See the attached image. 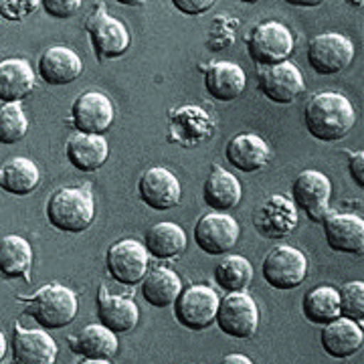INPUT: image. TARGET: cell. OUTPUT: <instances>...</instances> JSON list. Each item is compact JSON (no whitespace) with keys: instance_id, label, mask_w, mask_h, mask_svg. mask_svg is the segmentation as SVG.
Returning a JSON list of instances; mask_svg holds the SVG:
<instances>
[{"instance_id":"6da1fadb","label":"cell","mask_w":364,"mask_h":364,"mask_svg":"<svg viewBox=\"0 0 364 364\" xmlns=\"http://www.w3.org/2000/svg\"><path fill=\"white\" fill-rule=\"evenodd\" d=\"M304 122L310 136L320 142H338L356 124V109L338 91L316 93L306 105Z\"/></svg>"},{"instance_id":"7a4b0ae2","label":"cell","mask_w":364,"mask_h":364,"mask_svg":"<svg viewBox=\"0 0 364 364\" xmlns=\"http://www.w3.org/2000/svg\"><path fill=\"white\" fill-rule=\"evenodd\" d=\"M45 215L53 229L61 233H83L95 219V200L87 188L61 186L47 198Z\"/></svg>"},{"instance_id":"3957f363","label":"cell","mask_w":364,"mask_h":364,"mask_svg":"<svg viewBox=\"0 0 364 364\" xmlns=\"http://www.w3.org/2000/svg\"><path fill=\"white\" fill-rule=\"evenodd\" d=\"M26 304V314L43 330H61L69 326L79 310L75 291L61 284H47L37 289L31 298H21Z\"/></svg>"},{"instance_id":"277c9868","label":"cell","mask_w":364,"mask_h":364,"mask_svg":"<svg viewBox=\"0 0 364 364\" xmlns=\"http://www.w3.org/2000/svg\"><path fill=\"white\" fill-rule=\"evenodd\" d=\"M296 47L294 33L277 21L257 25L247 39V53L255 65L272 67L289 61Z\"/></svg>"},{"instance_id":"5b68a950","label":"cell","mask_w":364,"mask_h":364,"mask_svg":"<svg viewBox=\"0 0 364 364\" xmlns=\"http://www.w3.org/2000/svg\"><path fill=\"white\" fill-rule=\"evenodd\" d=\"M85 31L90 35L93 53L100 61L117 59L130 49L132 35L128 26L116 16L107 14L104 4H100L85 21Z\"/></svg>"},{"instance_id":"8992f818","label":"cell","mask_w":364,"mask_h":364,"mask_svg":"<svg viewBox=\"0 0 364 364\" xmlns=\"http://www.w3.org/2000/svg\"><path fill=\"white\" fill-rule=\"evenodd\" d=\"M308 257L304 251L291 245H277L273 247L261 265L263 279L275 289H296L308 277Z\"/></svg>"},{"instance_id":"52a82bcc","label":"cell","mask_w":364,"mask_h":364,"mask_svg":"<svg viewBox=\"0 0 364 364\" xmlns=\"http://www.w3.org/2000/svg\"><path fill=\"white\" fill-rule=\"evenodd\" d=\"M215 322L227 336L247 340L259 328V306L247 291L227 294L219 301V312Z\"/></svg>"},{"instance_id":"ba28073f","label":"cell","mask_w":364,"mask_h":364,"mask_svg":"<svg viewBox=\"0 0 364 364\" xmlns=\"http://www.w3.org/2000/svg\"><path fill=\"white\" fill-rule=\"evenodd\" d=\"M219 294L210 286L196 284L184 289L178 299L174 301V316L178 324L186 330L200 332L215 324V318L219 312Z\"/></svg>"},{"instance_id":"9c48e42d","label":"cell","mask_w":364,"mask_h":364,"mask_svg":"<svg viewBox=\"0 0 364 364\" xmlns=\"http://www.w3.org/2000/svg\"><path fill=\"white\" fill-rule=\"evenodd\" d=\"M105 267L109 277L122 286H136L150 267V255L144 243L136 239H122L105 253Z\"/></svg>"},{"instance_id":"30bf717a","label":"cell","mask_w":364,"mask_h":364,"mask_svg":"<svg viewBox=\"0 0 364 364\" xmlns=\"http://www.w3.org/2000/svg\"><path fill=\"white\" fill-rule=\"evenodd\" d=\"M354 43L340 33L316 35L308 45V63L318 75H336L354 61Z\"/></svg>"},{"instance_id":"8fae6325","label":"cell","mask_w":364,"mask_h":364,"mask_svg":"<svg viewBox=\"0 0 364 364\" xmlns=\"http://www.w3.org/2000/svg\"><path fill=\"white\" fill-rule=\"evenodd\" d=\"M291 198L296 208H301L308 219L322 223L330 208L332 182L320 170H301L291 184Z\"/></svg>"},{"instance_id":"7c38bea8","label":"cell","mask_w":364,"mask_h":364,"mask_svg":"<svg viewBox=\"0 0 364 364\" xmlns=\"http://www.w3.org/2000/svg\"><path fill=\"white\" fill-rule=\"evenodd\" d=\"M239 223L227 213L210 210L195 225V243L207 255H227L239 241Z\"/></svg>"},{"instance_id":"4fadbf2b","label":"cell","mask_w":364,"mask_h":364,"mask_svg":"<svg viewBox=\"0 0 364 364\" xmlns=\"http://www.w3.org/2000/svg\"><path fill=\"white\" fill-rule=\"evenodd\" d=\"M116 109L102 91H85L71 104V124L81 134L104 136L114 126Z\"/></svg>"},{"instance_id":"5bb4252c","label":"cell","mask_w":364,"mask_h":364,"mask_svg":"<svg viewBox=\"0 0 364 364\" xmlns=\"http://www.w3.org/2000/svg\"><path fill=\"white\" fill-rule=\"evenodd\" d=\"M253 227L263 239H284L298 229V208L284 195L267 196L253 213Z\"/></svg>"},{"instance_id":"9a60e30c","label":"cell","mask_w":364,"mask_h":364,"mask_svg":"<svg viewBox=\"0 0 364 364\" xmlns=\"http://www.w3.org/2000/svg\"><path fill=\"white\" fill-rule=\"evenodd\" d=\"M215 134V122L198 105H181L170 112L168 138L170 142L184 148H195L205 144Z\"/></svg>"},{"instance_id":"2e32d148","label":"cell","mask_w":364,"mask_h":364,"mask_svg":"<svg viewBox=\"0 0 364 364\" xmlns=\"http://www.w3.org/2000/svg\"><path fill=\"white\" fill-rule=\"evenodd\" d=\"M259 91L273 104L287 105L296 102L306 91V81L299 67L291 61H284L272 67H263L257 79Z\"/></svg>"},{"instance_id":"e0dca14e","label":"cell","mask_w":364,"mask_h":364,"mask_svg":"<svg viewBox=\"0 0 364 364\" xmlns=\"http://www.w3.org/2000/svg\"><path fill=\"white\" fill-rule=\"evenodd\" d=\"M11 352L13 364H55L59 348L47 330L23 328L16 324L13 330Z\"/></svg>"},{"instance_id":"ac0fdd59","label":"cell","mask_w":364,"mask_h":364,"mask_svg":"<svg viewBox=\"0 0 364 364\" xmlns=\"http://www.w3.org/2000/svg\"><path fill=\"white\" fill-rule=\"evenodd\" d=\"M138 195L154 210H170L181 205L182 188L178 178L168 168L154 166L140 176Z\"/></svg>"},{"instance_id":"d6986e66","label":"cell","mask_w":364,"mask_h":364,"mask_svg":"<svg viewBox=\"0 0 364 364\" xmlns=\"http://www.w3.org/2000/svg\"><path fill=\"white\" fill-rule=\"evenodd\" d=\"M37 73L47 85H69L83 75V61L73 49L65 45H55L43 51L37 63Z\"/></svg>"},{"instance_id":"ffe728a7","label":"cell","mask_w":364,"mask_h":364,"mask_svg":"<svg viewBox=\"0 0 364 364\" xmlns=\"http://www.w3.org/2000/svg\"><path fill=\"white\" fill-rule=\"evenodd\" d=\"M324 237L328 247L338 253H356L364 249L363 217L352 213H332L324 217Z\"/></svg>"},{"instance_id":"44dd1931","label":"cell","mask_w":364,"mask_h":364,"mask_svg":"<svg viewBox=\"0 0 364 364\" xmlns=\"http://www.w3.org/2000/svg\"><path fill=\"white\" fill-rule=\"evenodd\" d=\"M97 316L100 324L114 334H128L138 326L140 310L130 296L109 294L107 287L102 286L97 294Z\"/></svg>"},{"instance_id":"7402d4cb","label":"cell","mask_w":364,"mask_h":364,"mask_svg":"<svg viewBox=\"0 0 364 364\" xmlns=\"http://www.w3.org/2000/svg\"><path fill=\"white\" fill-rule=\"evenodd\" d=\"M37 83L33 65L23 57L0 59V104H21Z\"/></svg>"},{"instance_id":"603a6c76","label":"cell","mask_w":364,"mask_h":364,"mask_svg":"<svg viewBox=\"0 0 364 364\" xmlns=\"http://www.w3.org/2000/svg\"><path fill=\"white\" fill-rule=\"evenodd\" d=\"M225 156L233 168L241 172H259L269 164L272 150L261 136L243 132L227 142Z\"/></svg>"},{"instance_id":"cb8c5ba5","label":"cell","mask_w":364,"mask_h":364,"mask_svg":"<svg viewBox=\"0 0 364 364\" xmlns=\"http://www.w3.org/2000/svg\"><path fill=\"white\" fill-rule=\"evenodd\" d=\"M65 156L69 164L81 172H97L109 156V144L104 136L75 132L65 144Z\"/></svg>"},{"instance_id":"d4e9b609","label":"cell","mask_w":364,"mask_h":364,"mask_svg":"<svg viewBox=\"0 0 364 364\" xmlns=\"http://www.w3.org/2000/svg\"><path fill=\"white\" fill-rule=\"evenodd\" d=\"M320 342L328 356L338 358V360L350 358L363 348V326L352 322L348 318H338L324 326Z\"/></svg>"},{"instance_id":"484cf974","label":"cell","mask_w":364,"mask_h":364,"mask_svg":"<svg viewBox=\"0 0 364 364\" xmlns=\"http://www.w3.org/2000/svg\"><path fill=\"white\" fill-rule=\"evenodd\" d=\"M247 85L245 71L233 61H217L205 71V87L217 102H235L243 95Z\"/></svg>"},{"instance_id":"4316f807","label":"cell","mask_w":364,"mask_h":364,"mask_svg":"<svg viewBox=\"0 0 364 364\" xmlns=\"http://www.w3.org/2000/svg\"><path fill=\"white\" fill-rule=\"evenodd\" d=\"M69 348L87 360H109L117 354V334L102 324L85 326L79 334L69 336Z\"/></svg>"},{"instance_id":"83f0119b","label":"cell","mask_w":364,"mask_h":364,"mask_svg":"<svg viewBox=\"0 0 364 364\" xmlns=\"http://www.w3.org/2000/svg\"><path fill=\"white\" fill-rule=\"evenodd\" d=\"M203 196H205V203L213 210L225 213V210H231L241 203L243 186H241L239 178L231 174L229 170L215 166L213 172L208 174L207 182H205Z\"/></svg>"},{"instance_id":"f1b7e54d","label":"cell","mask_w":364,"mask_h":364,"mask_svg":"<svg viewBox=\"0 0 364 364\" xmlns=\"http://www.w3.org/2000/svg\"><path fill=\"white\" fill-rule=\"evenodd\" d=\"M33 247L21 235H4L0 239V275L4 279H25L33 269Z\"/></svg>"},{"instance_id":"f546056e","label":"cell","mask_w":364,"mask_h":364,"mask_svg":"<svg viewBox=\"0 0 364 364\" xmlns=\"http://www.w3.org/2000/svg\"><path fill=\"white\" fill-rule=\"evenodd\" d=\"M41 184L39 166L25 156H14L0 166V188L14 196L35 193Z\"/></svg>"},{"instance_id":"4dcf8cb0","label":"cell","mask_w":364,"mask_h":364,"mask_svg":"<svg viewBox=\"0 0 364 364\" xmlns=\"http://www.w3.org/2000/svg\"><path fill=\"white\" fill-rule=\"evenodd\" d=\"M144 299L154 308H168L182 294V279L170 267H154L148 269L140 282Z\"/></svg>"},{"instance_id":"1f68e13d","label":"cell","mask_w":364,"mask_h":364,"mask_svg":"<svg viewBox=\"0 0 364 364\" xmlns=\"http://www.w3.org/2000/svg\"><path fill=\"white\" fill-rule=\"evenodd\" d=\"M186 235L176 223H156L152 225L146 237H144V247L148 255L156 259H174L186 251Z\"/></svg>"},{"instance_id":"d6a6232c","label":"cell","mask_w":364,"mask_h":364,"mask_svg":"<svg viewBox=\"0 0 364 364\" xmlns=\"http://www.w3.org/2000/svg\"><path fill=\"white\" fill-rule=\"evenodd\" d=\"M301 312H304L308 322L316 326H326L342 318L338 289L332 286H318L310 289L304 296Z\"/></svg>"},{"instance_id":"836d02e7","label":"cell","mask_w":364,"mask_h":364,"mask_svg":"<svg viewBox=\"0 0 364 364\" xmlns=\"http://www.w3.org/2000/svg\"><path fill=\"white\" fill-rule=\"evenodd\" d=\"M215 282L229 294L245 291V287L253 282V265L243 255L227 253L215 267Z\"/></svg>"},{"instance_id":"e575fe53","label":"cell","mask_w":364,"mask_h":364,"mask_svg":"<svg viewBox=\"0 0 364 364\" xmlns=\"http://www.w3.org/2000/svg\"><path fill=\"white\" fill-rule=\"evenodd\" d=\"M28 132V117L21 104H0V144L21 142Z\"/></svg>"},{"instance_id":"d590c367","label":"cell","mask_w":364,"mask_h":364,"mask_svg":"<svg viewBox=\"0 0 364 364\" xmlns=\"http://www.w3.org/2000/svg\"><path fill=\"white\" fill-rule=\"evenodd\" d=\"M340 312L342 318H348L356 324L364 320V284L363 282H348L338 291Z\"/></svg>"},{"instance_id":"8d00e7d4","label":"cell","mask_w":364,"mask_h":364,"mask_svg":"<svg viewBox=\"0 0 364 364\" xmlns=\"http://www.w3.org/2000/svg\"><path fill=\"white\" fill-rule=\"evenodd\" d=\"M237 26H239V21H237V18L215 16L207 35L208 49H210V51H225V49H229L235 43Z\"/></svg>"},{"instance_id":"74e56055","label":"cell","mask_w":364,"mask_h":364,"mask_svg":"<svg viewBox=\"0 0 364 364\" xmlns=\"http://www.w3.org/2000/svg\"><path fill=\"white\" fill-rule=\"evenodd\" d=\"M39 0H0V16L6 21H23L28 14L37 13Z\"/></svg>"},{"instance_id":"f35d334b","label":"cell","mask_w":364,"mask_h":364,"mask_svg":"<svg viewBox=\"0 0 364 364\" xmlns=\"http://www.w3.org/2000/svg\"><path fill=\"white\" fill-rule=\"evenodd\" d=\"M41 6L45 9V13L55 18H71L79 13L81 2L79 0H43Z\"/></svg>"},{"instance_id":"ab89813d","label":"cell","mask_w":364,"mask_h":364,"mask_svg":"<svg viewBox=\"0 0 364 364\" xmlns=\"http://www.w3.org/2000/svg\"><path fill=\"white\" fill-rule=\"evenodd\" d=\"M172 4L184 14H203L208 9H213L217 2L215 0H172Z\"/></svg>"},{"instance_id":"60d3db41","label":"cell","mask_w":364,"mask_h":364,"mask_svg":"<svg viewBox=\"0 0 364 364\" xmlns=\"http://www.w3.org/2000/svg\"><path fill=\"white\" fill-rule=\"evenodd\" d=\"M350 176L358 186H364V152H352L348 160Z\"/></svg>"},{"instance_id":"b9f144b4","label":"cell","mask_w":364,"mask_h":364,"mask_svg":"<svg viewBox=\"0 0 364 364\" xmlns=\"http://www.w3.org/2000/svg\"><path fill=\"white\" fill-rule=\"evenodd\" d=\"M221 364H253V360L249 356H245V354L235 352V354H227L221 360Z\"/></svg>"},{"instance_id":"7bdbcfd3","label":"cell","mask_w":364,"mask_h":364,"mask_svg":"<svg viewBox=\"0 0 364 364\" xmlns=\"http://www.w3.org/2000/svg\"><path fill=\"white\" fill-rule=\"evenodd\" d=\"M287 2L294 4V6H308V9L320 6V4H322V0H287Z\"/></svg>"},{"instance_id":"ee69618b","label":"cell","mask_w":364,"mask_h":364,"mask_svg":"<svg viewBox=\"0 0 364 364\" xmlns=\"http://www.w3.org/2000/svg\"><path fill=\"white\" fill-rule=\"evenodd\" d=\"M6 352H9V340H6V336H4L2 330H0V363L4 360Z\"/></svg>"},{"instance_id":"f6af8a7d","label":"cell","mask_w":364,"mask_h":364,"mask_svg":"<svg viewBox=\"0 0 364 364\" xmlns=\"http://www.w3.org/2000/svg\"><path fill=\"white\" fill-rule=\"evenodd\" d=\"M79 364H112L109 360H87V358H83Z\"/></svg>"}]
</instances>
